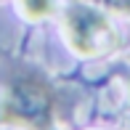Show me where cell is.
I'll return each instance as SVG.
<instances>
[{
	"mask_svg": "<svg viewBox=\"0 0 130 130\" xmlns=\"http://www.w3.org/2000/svg\"><path fill=\"white\" fill-rule=\"evenodd\" d=\"M58 93L40 74H21L8 85L0 104V122L27 130H48L56 122Z\"/></svg>",
	"mask_w": 130,
	"mask_h": 130,
	"instance_id": "6da1fadb",
	"label": "cell"
},
{
	"mask_svg": "<svg viewBox=\"0 0 130 130\" xmlns=\"http://www.w3.org/2000/svg\"><path fill=\"white\" fill-rule=\"evenodd\" d=\"M64 35H67L69 48L88 58L109 56L117 48V32L111 21L101 11L90 8L85 0L64 11Z\"/></svg>",
	"mask_w": 130,
	"mask_h": 130,
	"instance_id": "7a4b0ae2",
	"label": "cell"
},
{
	"mask_svg": "<svg viewBox=\"0 0 130 130\" xmlns=\"http://www.w3.org/2000/svg\"><path fill=\"white\" fill-rule=\"evenodd\" d=\"M19 5L24 11V16L32 21L45 19V16L53 13V0H19Z\"/></svg>",
	"mask_w": 130,
	"mask_h": 130,
	"instance_id": "3957f363",
	"label": "cell"
},
{
	"mask_svg": "<svg viewBox=\"0 0 130 130\" xmlns=\"http://www.w3.org/2000/svg\"><path fill=\"white\" fill-rule=\"evenodd\" d=\"M85 3L101 5V8H109V11H120V13H130V0H85Z\"/></svg>",
	"mask_w": 130,
	"mask_h": 130,
	"instance_id": "277c9868",
	"label": "cell"
}]
</instances>
